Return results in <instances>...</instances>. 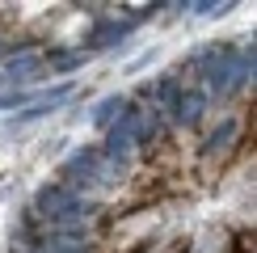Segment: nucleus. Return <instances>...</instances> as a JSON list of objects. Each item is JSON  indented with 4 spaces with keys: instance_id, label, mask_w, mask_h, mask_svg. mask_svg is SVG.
I'll return each instance as SVG.
<instances>
[{
    "instance_id": "obj_10",
    "label": "nucleus",
    "mask_w": 257,
    "mask_h": 253,
    "mask_svg": "<svg viewBox=\"0 0 257 253\" xmlns=\"http://www.w3.org/2000/svg\"><path fill=\"white\" fill-rule=\"evenodd\" d=\"M89 59L80 47H51L47 51V72H76L80 63Z\"/></svg>"
},
{
    "instance_id": "obj_5",
    "label": "nucleus",
    "mask_w": 257,
    "mask_h": 253,
    "mask_svg": "<svg viewBox=\"0 0 257 253\" xmlns=\"http://www.w3.org/2000/svg\"><path fill=\"white\" fill-rule=\"evenodd\" d=\"M240 122L236 118H223L219 126H211L207 131V140H202V148H198V161L202 165H223L232 152H236V144H240Z\"/></svg>"
},
{
    "instance_id": "obj_3",
    "label": "nucleus",
    "mask_w": 257,
    "mask_h": 253,
    "mask_svg": "<svg viewBox=\"0 0 257 253\" xmlns=\"http://www.w3.org/2000/svg\"><path fill=\"white\" fill-rule=\"evenodd\" d=\"M101 148H76V152L63 161V186L76 190V194H84V186H97L101 177Z\"/></svg>"
},
{
    "instance_id": "obj_9",
    "label": "nucleus",
    "mask_w": 257,
    "mask_h": 253,
    "mask_svg": "<svg viewBox=\"0 0 257 253\" xmlns=\"http://www.w3.org/2000/svg\"><path fill=\"white\" fill-rule=\"evenodd\" d=\"M207 93L202 89H181L177 97V110H173V126H186V131H194V126L202 122V114H207Z\"/></svg>"
},
{
    "instance_id": "obj_2",
    "label": "nucleus",
    "mask_w": 257,
    "mask_h": 253,
    "mask_svg": "<svg viewBox=\"0 0 257 253\" xmlns=\"http://www.w3.org/2000/svg\"><path fill=\"white\" fill-rule=\"evenodd\" d=\"M34 215L55 228H68V224H80L84 215H93V203H84V194L59 182V186H42L34 194Z\"/></svg>"
},
{
    "instance_id": "obj_7",
    "label": "nucleus",
    "mask_w": 257,
    "mask_h": 253,
    "mask_svg": "<svg viewBox=\"0 0 257 253\" xmlns=\"http://www.w3.org/2000/svg\"><path fill=\"white\" fill-rule=\"evenodd\" d=\"M148 105L156 110V118L165 114V122H173V110H177V97H181V80L177 76H156L152 84H148Z\"/></svg>"
},
{
    "instance_id": "obj_8",
    "label": "nucleus",
    "mask_w": 257,
    "mask_h": 253,
    "mask_svg": "<svg viewBox=\"0 0 257 253\" xmlns=\"http://www.w3.org/2000/svg\"><path fill=\"white\" fill-rule=\"evenodd\" d=\"M131 34V21H122V17H110V21H97V26L84 34V55L89 51H110V47H118V42Z\"/></svg>"
},
{
    "instance_id": "obj_6",
    "label": "nucleus",
    "mask_w": 257,
    "mask_h": 253,
    "mask_svg": "<svg viewBox=\"0 0 257 253\" xmlns=\"http://www.w3.org/2000/svg\"><path fill=\"white\" fill-rule=\"evenodd\" d=\"M72 93H76V84H72V80H63V84H55V89L38 93V101H34V105H26V110H17V114H13V126H26V122H34V118H42V114L59 110V105L68 101Z\"/></svg>"
},
{
    "instance_id": "obj_12",
    "label": "nucleus",
    "mask_w": 257,
    "mask_h": 253,
    "mask_svg": "<svg viewBox=\"0 0 257 253\" xmlns=\"http://www.w3.org/2000/svg\"><path fill=\"white\" fill-rule=\"evenodd\" d=\"M38 101V93H30V89H9V93H0V110H26V105H34Z\"/></svg>"
},
{
    "instance_id": "obj_13",
    "label": "nucleus",
    "mask_w": 257,
    "mask_h": 253,
    "mask_svg": "<svg viewBox=\"0 0 257 253\" xmlns=\"http://www.w3.org/2000/svg\"><path fill=\"white\" fill-rule=\"evenodd\" d=\"M0 84H5V72H0Z\"/></svg>"
},
{
    "instance_id": "obj_4",
    "label": "nucleus",
    "mask_w": 257,
    "mask_h": 253,
    "mask_svg": "<svg viewBox=\"0 0 257 253\" xmlns=\"http://www.w3.org/2000/svg\"><path fill=\"white\" fill-rule=\"evenodd\" d=\"M5 80H13L17 89H26L30 80H42L47 76V51L42 47H17V51H9V59H5Z\"/></svg>"
},
{
    "instance_id": "obj_1",
    "label": "nucleus",
    "mask_w": 257,
    "mask_h": 253,
    "mask_svg": "<svg viewBox=\"0 0 257 253\" xmlns=\"http://www.w3.org/2000/svg\"><path fill=\"white\" fill-rule=\"evenodd\" d=\"M253 47H228V42H211L207 51H198L194 55V68H198V76L202 84H207V93L211 97H219V101H228V97H240L244 89H249V80H253Z\"/></svg>"
},
{
    "instance_id": "obj_11",
    "label": "nucleus",
    "mask_w": 257,
    "mask_h": 253,
    "mask_svg": "<svg viewBox=\"0 0 257 253\" xmlns=\"http://www.w3.org/2000/svg\"><path fill=\"white\" fill-rule=\"evenodd\" d=\"M122 110H126V97H122V93L105 97V101L97 105V110H93V126H97V131H110V126L122 118Z\"/></svg>"
}]
</instances>
